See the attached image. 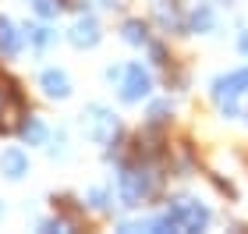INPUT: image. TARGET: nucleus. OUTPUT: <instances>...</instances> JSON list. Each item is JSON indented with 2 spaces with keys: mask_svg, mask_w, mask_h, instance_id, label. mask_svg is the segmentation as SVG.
<instances>
[{
  "mask_svg": "<svg viewBox=\"0 0 248 234\" xmlns=\"http://www.w3.org/2000/svg\"><path fill=\"white\" fill-rule=\"evenodd\" d=\"M145 192H149V181H145L142 171H121V199L124 206H139Z\"/></svg>",
  "mask_w": 248,
  "mask_h": 234,
  "instance_id": "obj_3",
  "label": "nucleus"
},
{
  "mask_svg": "<svg viewBox=\"0 0 248 234\" xmlns=\"http://www.w3.org/2000/svg\"><path fill=\"white\" fill-rule=\"evenodd\" d=\"M191 25H195V29H209L213 25V11L209 7H199L195 15H191Z\"/></svg>",
  "mask_w": 248,
  "mask_h": 234,
  "instance_id": "obj_11",
  "label": "nucleus"
},
{
  "mask_svg": "<svg viewBox=\"0 0 248 234\" xmlns=\"http://www.w3.org/2000/svg\"><path fill=\"white\" fill-rule=\"evenodd\" d=\"M29 39V32H15V25H11L7 18H0V53H7V57H15V53L21 50V43Z\"/></svg>",
  "mask_w": 248,
  "mask_h": 234,
  "instance_id": "obj_6",
  "label": "nucleus"
},
{
  "mask_svg": "<svg viewBox=\"0 0 248 234\" xmlns=\"http://www.w3.org/2000/svg\"><path fill=\"white\" fill-rule=\"evenodd\" d=\"M241 50H248V36H241Z\"/></svg>",
  "mask_w": 248,
  "mask_h": 234,
  "instance_id": "obj_16",
  "label": "nucleus"
},
{
  "mask_svg": "<svg viewBox=\"0 0 248 234\" xmlns=\"http://www.w3.org/2000/svg\"><path fill=\"white\" fill-rule=\"evenodd\" d=\"M124 39L128 43H145L149 36H145V25L142 21H128V25H124Z\"/></svg>",
  "mask_w": 248,
  "mask_h": 234,
  "instance_id": "obj_10",
  "label": "nucleus"
},
{
  "mask_svg": "<svg viewBox=\"0 0 248 234\" xmlns=\"http://www.w3.org/2000/svg\"><path fill=\"white\" fill-rule=\"evenodd\" d=\"M32 7H36L39 18H53V15H57V0H36Z\"/></svg>",
  "mask_w": 248,
  "mask_h": 234,
  "instance_id": "obj_12",
  "label": "nucleus"
},
{
  "mask_svg": "<svg viewBox=\"0 0 248 234\" xmlns=\"http://www.w3.org/2000/svg\"><path fill=\"white\" fill-rule=\"evenodd\" d=\"M153 61H156V64H167V53H163V47H153Z\"/></svg>",
  "mask_w": 248,
  "mask_h": 234,
  "instance_id": "obj_15",
  "label": "nucleus"
},
{
  "mask_svg": "<svg viewBox=\"0 0 248 234\" xmlns=\"http://www.w3.org/2000/svg\"><path fill=\"white\" fill-rule=\"evenodd\" d=\"M18 131H21V139H25L29 146H43V142H46V125H43L39 117H25L18 125Z\"/></svg>",
  "mask_w": 248,
  "mask_h": 234,
  "instance_id": "obj_8",
  "label": "nucleus"
},
{
  "mask_svg": "<svg viewBox=\"0 0 248 234\" xmlns=\"http://www.w3.org/2000/svg\"><path fill=\"white\" fill-rule=\"evenodd\" d=\"M25 32H29V43H32L36 50H46L50 43L57 39V36H53V32H50L46 25H25Z\"/></svg>",
  "mask_w": 248,
  "mask_h": 234,
  "instance_id": "obj_9",
  "label": "nucleus"
},
{
  "mask_svg": "<svg viewBox=\"0 0 248 234\" xmlns=\"http://www.w3.org/2000/svg\"><path fill=\"white\" fill-rule=\"evenodd\" d=\"M149 89H153V78L142 71V64H128L124 82H121V99L124 103H135V99L149 96Z\"/></svg>",
  "mask_w": 248,
  "mask_h": 234,
  "instance_id": "obj_2",
  "label": "nucleus"
},
{
  "mask_svg": "<svg viewBox=\"0 0 248 234\" xmlns=\"http://www.w3.org/2000/svg\"><path fill=\"white\" fill-rule=\"evenodd\" d=\"M167 110H170L167 103H156V107L149 110V117H153V121H163V114H167Z\"/></svg>",
  "mask_w": 248,
  "mask_h": 234,
  "instance_id": "obj_14",
  "label": "nucleus"
},
{
  "mask_svg": "<svg viewBox=\"0 0 248 234\" xmlns=\"http://www.w3.org/2000/svg\"><path fill=\"white\" fill-rule=\"evenodd\" d=\"M89 203L96 209H107V192H89Z\"/></svg>",
  "mask_w": 248,
  "mask_h": 234,
  "instance_id": "obj_13",
  "label": "nucleus"
},
{
  "mask_svg": "<svg viewBox=\"0 0 248 234\" xmlns=\"http://www.w3.org/2000/svg\"><path fill=\"white\" fill-rule=\"evenodd\" d=\"M39 85H43V93L53 96V99H64L67 93H71V82H67V75H64V71H57V68L43 71V75H39Z\"/></svg>",
  "mask_w": 248,
  "mask_h": 234,
  "instance_id": "obj_5",
  "label": "nucleus"
},
{
  "mask_svg": "<svg viewBox=\"0 0 248 234\" xmlns=\"http://www.w3.org/2000/svg\"><path fill=\"white\" fill-rule=\"evenodd\" d=\"M82 125H85V135L93 139V142H110L117 135V121H114V114H110L107 107H85V114H82Z\"/></svg>",
  "mask_w": 248,
  "mask_h": 234,
  "instance_id": "obj_1",
  "label": "nucleus"
},
{
  "mask_svg": "<svg viewBox=\"0 0 248 234\" xmlns=\"http://www.w3.org/2000/svg\"><path fill=\"white\" fill-rule=\"evenodd\" d=\"M71 43H75V47H96V43H99V25L93 18H82L71 29Z\"/></svg>",
  "mask_w": 248,
  "mask_h": 234,
  "instance_id": "obj_7",
  "label": "nucleus"
},
{
  "mask_svg": "<svg viewBox=\"0 0 248 234\" xmlns=\"http://www.w3.org/2000/svg\"><path fill=\"white\" fill-rule=\"evenodd\" d=\"M0 174H7L11 181H18V177H25L29 174V156L21 153L18 146H11L0 153Z\"/></svg>",
  "mask_w": 248,
  "mask_h": 234,
  "instance_id": "obj_4",
  "label": "nucleus"
}]
</instances>
